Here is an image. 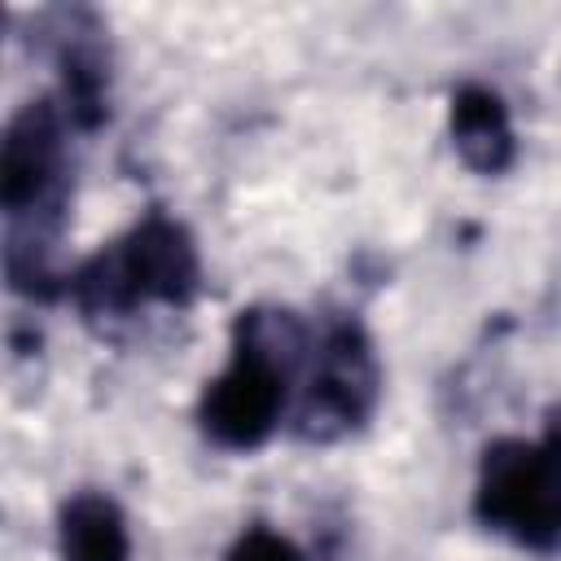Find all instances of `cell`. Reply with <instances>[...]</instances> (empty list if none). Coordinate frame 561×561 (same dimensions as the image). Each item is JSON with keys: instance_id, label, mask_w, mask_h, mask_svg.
<instances>
[{"instance_id": "cell-1", "label": "cell", "mask_w": 561, "mask_h": 561, "mask_svg": "<svg viewBox=\"0 0 561 561\" xmlns=\"http://www.w3.org/2000/svg\"><path fill=\"white\" fill-rule=\"evenodd\" d=\"M302 351L298 324L280 311H241L232 324V359L206 381L197 421L224 451H254L285 412L289 359Z\"/></svg>"}, {"instance_id": "cell-2", "label": "cell", "mask_w": 561, "mask_h": 561, "mask_svg": "<svg viewBox=\"0 0 561 561\" xmlns=\"http://www.w3.org/2000/svg\"><path fill=\"white\" fill-rule=\"evenodd\" d=\"M70 294L88 316H123L140 302L184 307L197 294V245L184 224L149 215L114 250L88 259L75 272Z\"/></svg>"}, {"instance_id": "cell-3", "label": "cell", "mask_w": 561, "mask_h": 561, "mask_svg": "<svg viewBox=\"0 0 561 561\" xmlns=\"http://www.w3.org/2000/svg\"><path fill=\"white\" fill-rule=\"evenodd\" d=\"M473 517L530 552L561 548V447L500 438L482 451Z\"/></svg>"}, {"instance_id": "cell-4", "label": "cell", "mask_w": 561, "mask_h": 561, "mask_svg": "<svg viewBox=\"0 0 561 561\" xmlns=\"http://www.w3.org/2000/svg\"><path fill=\"white\" fill-rule=\"evenodd\" d=\"M373 403H377V364L364 329L359 324L329 329L298 408V434L311 443H333L359 430Z\"/></svg>"}, {"instance_id": "cell-5", "label": "cell", "mask_w": 561, "mask_h": 561, "mask_svg": "<svg viewBox=\"0 0 561 561\" xmlns=\"http://www.w3.org/2000/svg\"><path fill=\"white\" fill-rule=\"evenodd\" d=\"M0 206L13 224L61 206V114L31 101L9 118L0 149Z\"/></svg>"}, {"instance_id": "cell-6", "label": "cell", "mask_w": 561, "mask_h": 561, "mask_svg": "<svg viewBox=\"0 0 561 561\" xmlns=\"http://www.w3.org/2000/svg\"><path fill=\"white\" fill-rule=\"evenodd\" d=\"M451 145L460 153V162L478 175H500L513 167L517 140H513V123H508V105L500 101V92L491 88H460L451 96Z\"/></svg>"}, {"instance_id": "cell-7", "label": "cell", "mask_w": 561, "mask_h": 561, "mask_svg": "<svg viewBox=\"0 0 561 561\" xmlns=\"http://www.w3.org/2000/svg\"><path fill=\"white\" fill-rule=\"evenodd\" d=\"M61 561H131V535L123 508L101 491H79L57 513Z\"/></svg>"}, {"instance_id": "cell-8", "label": "cell", "mask_w": 561, "mask_h": 561, "mask_svg": "<svg viewBox=\"0 0 561 561\" xmlns=\"http://www.w3.org/2000/svg\"><path fill=\"white\" fill-rule=\"evenodd\" d=\"M228 561H307L285 535L267 530V526H250L237 535V543L228 548Z\"/></svg>"}]
</instances>
